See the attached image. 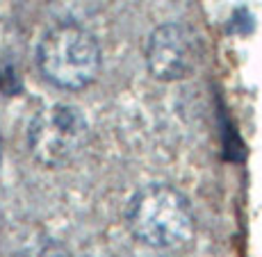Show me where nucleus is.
Here are the masks:
<instances>
[{"label":"nucleus","instance_id":"nucleus-2","mask_svg":"<svg viewBox=\"0 0 262 257\" xmlns=\"http://www.w3.org/2000/svg\"><path fill=\"white\" fill-rule=\"evenodd\" d=\"M37 64L50 84L67 91H78L89 87L98 75L100 46L82 25L59 23L39 41Z\"/></svg>","mask_w":262,"mask_h":257},{"label":"nucleus","instance_id":"nucleus-1","mask_svg":"<svg viewBox=\"0 0 262 257\" xmlns=\"http://www.w3.org/2000/svg\"><path fill=\"white\" fill-rule=\"evenodd\" d=\"M128 228L150 248H178L194 235V214L171 184H146L128 205Z\"/></svg>","mask_w":262,"mask_h":257},{"label":"nucleus","instance_id":"nucleus-5","mask_svg":"<svg viewBox=\"0 0 262 257\" xmlns=\"http://www.w3.org/2000/svg\"><path fill=\"white\" fill-rule=\"evenodd\" d=\"M16 257H78L73 255L69 248H64L62 244H55V241H43V244H34L30 248L21 250Z\"/></svg>","mask_w":262,"mask_h":257},{"label":"nucleus","instance_id":"nucleus-4","mask_svg":"<svg viewBox=\"0 0 262 257\" xmlns=\"http://www.w3.org/2000/svg\"><path fill=\"white\" fill-rule=\"evenodd\" d=\"M146 64L155 80H183L194 68L191 32L180 23H164L155 28L146 46Z\"/></svg>","mask_w":262,"mask_h":257},{"label":"nucleus","instance_id":"nucleus-3","mask_svg":"<svg viewBox=\"0 0 262 257\" xmlns=\"http://www.w3.org/2000/svg\"><path fill=\"white\" fill-rule=\"evenodd\" d=\"M89 137L87 119L73 105H50L32 119L28 128V148L39 164L59 169L82 153Z\"/></svg>","mask_w":262,"mask_h":257}]
</instances>
